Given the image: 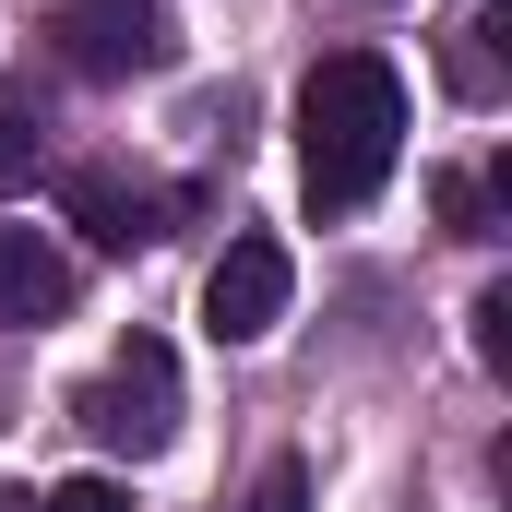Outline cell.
I'll list each match as a JSON object with an SVG mask.
<instances>
[{
  "instance_id": "obj_2",
  "label": "cell",
  "mask_w": 512,
  "mask_h": 512,
  "mask_svg": "<svg viewBox=\"0 0 512 512\" xmlns=\"http://www.w3.org/2000/svg\"><path fill=\"white\" fill-rule=\"evenodd\" d=\"M72 417H84L108 453H131V465H143V453H167V441H179V358H167L155 334H131L120 358L72 393Z\"/></svg>"
},
{
  "instance_id": "obj_7",
  "label": "cell",
  "mask_w": 512,
  "mask_h": 512,
  "mask_svg": "<svg viewBox=\"0 0 512 512\" xmlns=\"http://www.w3.org/2000/svg\"><path fill=\"white\" fill-rule=\"evenodd\" d=\"M36 167H48V96L36 72H0V191H36Z\"/></svg>"
},
{
  "instance_id": "obj_1",
  "label": "cell",
  "mask_w": 512,
  "mask_h": 512,
  "mask_svg": "<svg viewBox=\"0 0 512 512\" xmlns=\"http://www.w3.org/2000/svg\"><path fill=\"white\" fill-rule=\"evenodd\" d=\"M405 155V72L382 48H334L298 84V191L310 215H358Z\"/></svg>"
},
{
  "instance_id": "obj_5",
  "label": "cell",
  "mask_w": 512,
  "mask_h": 512,
  "mask_svg": "<svg viewBox=\"0 0 512 512\" xmlns=\"http://www.w3.org/2000/svg\"><path fill=\"white\" fill-rule=\"evenodd\" d=\"M286 286H298V262H286V239H227V262L203 274V322H215V346H262L274 322H286Z\"/></svg>"
},
{
  "instance_id": "obj_9",
  "label": "cell",
  "mask_w": 512,
  "mask_h": 512,
  "mask_svg": "<svg viewBox=\"0 0 512 512\" xmlns=\"http://www.w3.org/2000/svg\"><path fill=\"white\" fill-rule=\"evenodd\" d=\"M251 512H310V465H298V453H274V465H262V489H251Z\"/></svg>"
},
{
  "instance_id": "obj_8",
  "label": "cell",
  "mask_w": 512,
  "mask_h": 512,
  "mask_svg": "<svg viewBox=\"0 0 512 512\" xmlns=\"http://www.w3.org/2000/svg\"><path fill=\"white\" fill-rule=\"evenodd\" d=\"M36 512H131L120 477H60V489H36Z\"/></svg>"
},
{
  "instance_id": "obj_4",
  "label": "cell",
  "mask_w": 512,
  "mask_h": 512,
  "mask_svg": "<svg viewBox=\"0 0 512 512\" xmlns=\"http://www.w3.org/2000/svg\"><path fill=\"white\" fill-rule=\"evenodd\" d=\"M48 36H60V60H72L84 84L167 72V12H155V0H60V12H48Z\"/></svg>"
},
{
  "instance_id": "obj_3",
  "label": "cell",
  "mask_w": 512,
  "mask_h": 512,
  "mask_svg": "<svg viewBox=\"0 0 512 512\" xmlns=\"http://www.w3.org/2000/svg\"><path fill=\"white\" fill-rule=\"evenodd\" d=\"M60 215H72L96 251H155V239L179 227V191H155L143 167H108V155H84V167H60Z\"/></svg>"
},
{
  "instance_id": "obj_10",
  "label": "cell",
  "mask_w": 512,
  "mask_h": 512,
  "mask_svg": "<svg viewBox=\"0 0 512 512\" xmlns=\"http://www.w3.org/2000/svg\"><path fill=\"white\" fill-rule=\"evenodd\" d=\"M477 358H489V370H512V286H489V298H477Z\"/></svg>"
},
{
  "instance_id": "obj_6",
  "label": "cell",
  "mask_w": 512,
  "mask_h": 512,
  "mask_svg": "<svg viewBox=\"0 0 512 512\" xmlns=\"http://www.w3.org/2000/svg\"><path fill=\"white\" fill-rule=\"evenodd\" d=\"M72 310V251H48V227H0V334H48Z\"/></svg>"
}]
</instances>
